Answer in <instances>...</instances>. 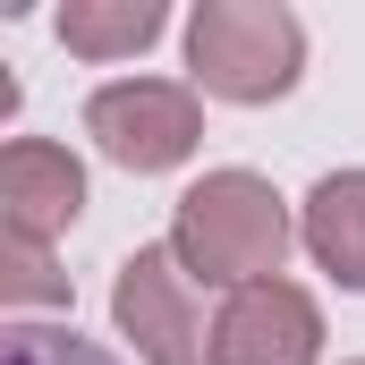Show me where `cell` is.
Masks as SVG:
<instances>
[{
	"label": "cell",
	"mask_w": 365,
	"mask_h": 365,
	"mask_svg": "<svg viewBox=\"0 0 365 365\" xmlns=\"http://www.w3.org/2000/svg\"><path fill=\"white\" fill-rule=\"evenodd\" d=\"M170 255H179V272L195 289H255V280H280L289 264V247H297V212H289V195H280L264 170H204V179H187V195L170 204V238H162Z\"/></svg>",
	"instance_id": "obj_1"
},
{
	"label": "cell",
	"mask_w": 365,
	"mask_h": 365,
	"mask_svg": "<svg viewBox=\"0 0 365 365\" xmlns=\"http://www.w3.org/2000/svg\"><path fill=\"white\" fill-rule=\"evenodd\" d=\"M179 43H187V86L230 110L289 102L306 77V17L289 0H195Z\"/></svg>",
	"instance_id": "obj_2"
},
{
	"label": "cell",
	"mask_w": 365,
	"mask_h": 365,
	"mask_svg": "<svg viewBox=\"0 0 365 365\" xmlns=\"http://www.w3.org/2000/svg\"><path fill=\"white\" fill-rule=\"evenodd\" d=\"M86 145L128 179L187 170L204 145V93L187 77H110L86 93Z\"/></svg>",
	"instance_id": "obj_3"
},
{
	"label": "cell",
	"mask_w": 365,
	"mask_h": 365,
	"mask_svg": "<svg viewBox=\"0 0 365 365\" xmlns=\"http://www.w3.org/2000/svg\"><path fill=\"white\" fill-rule=\"evenodd\" d=\"M110 331L136 365H212V323L170 247H136L110 272Z\"/></svg>",
	"instance_id": "obj_4"
},
{
	"label": "cell",
	"mask_w": 365,
	"mask_h": 365,
	"mask_svg": "<svg viewBox=\"0 0 365 365\" xmlns=\"http://www.w3.org/2000/svg\"><path fill=\"white\" fill-rule=\"evenodd\" d=\"M212 365H323V306L306 280H255L212 306Z\"/></svg>",
	"instance_id": "obj_5"
},
{
	"label": "cell",
	"mask_w": 365,
	"mask_h": 365,
	"mask_svg": "<svg viewBox=\"0 0 365 365\" xmlns=\"http://www.w3.org/2000/svg\"><path fill=\"white\" fill-rule=\"evenodd\" d=\"M86 221V162L60 136H9L0 145V238L51 247Z\"/></svg>",
	"instance_id": "obj_6"
},
{
	"label": "cell",
	"mask_w": 365,
	"mask_h": 365,
	"mask_svg": "<svg viewBox=\"0 0 365 365\" xmlns=\"http://www.w3.org/2000/svg\"><path fill=\"white\" fill-rule=\"evenodd\" d=\"M297 247H306V264L331 280V289L365 297V170H323V179L306 187Z\"/></svg>",
	"instance_id": "obj_7"
},
{
	"label": "cell",
	"mask_w": 365,
	"mask_h": 365,
	"mask_svg": "<svg viewBox=\"0 0 365 365\" xmlns=\"http://www.w3.org/2000/svg\"><path fill=\"white\" fill-rule=\"evenodd\" d=\"M51 34H60L68 60L119 68V60H136L170 34V0H68V9H51Z\"/></svg>",
	"instance_id": "obj_8"
},
{
	"label": "cell",
	"mask_w": 365,
	"mask_h": 365,
	"mask_svg": "<svg viewBox=\"0 0 365 365\" xmlns=\"http://www.w3.org/2000/svg\"><path fill=\"white\" fill-rule=\"evenodd\" d=\"M0 306L26 314V306H77V289L60 272L51 247H26V238H0Z\"/></svg>",
	"instance_id": "obj_9"
},
{
	"label": "cell",
	"mask_w": 365,
	"mask_h": 365,
	"mask_svg": "<svg viewBox=\"0 0 365 365\" xmlns=\"http://www.w3.org/2000/svg\"><path fill=\"white\" fill-rule=\"evenodd\" d=\"M0 365H128L102 340H77L68 323H9V357Z\"/></svg>",
	"instance_id": "obj_10"
},
{
	"label": "cell",
	"mask_w": 365,
	"mask_h": 365,
	"mask_svg": "<svg viewBox=\"0 0 365 365\" xmlns=\"http://www.w3.org/2000/svg\"><path fill=\"white\" fill-rule=\"evenodd\" d=\"M349 365H365V357H349Z\"/></svg>",
	"instance_id": "obj_11"
}]
</instances>
